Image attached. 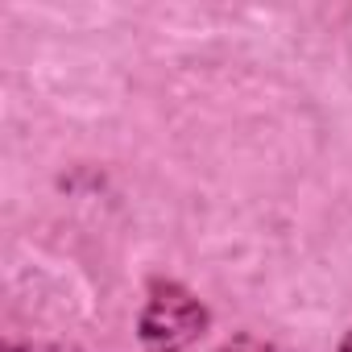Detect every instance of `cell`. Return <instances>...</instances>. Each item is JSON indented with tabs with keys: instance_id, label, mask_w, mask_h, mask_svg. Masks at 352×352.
<instances>
[{
	"instance_id": "3",
	"label": "cell",
	"mask_w": 352,
	"mask_h": 352,
	"mask_svg": "<svg viewBox=\"0 0 352 352\" xmlns=\"http://www.w3.org/2000/svg\"><path fill=\"white\" fill-rule=\"evenodd\" d=\"M5 352H79V348H25L17 340H5Z\"/></svg>"
},
{
	"instance_id": "2",
	"label": "cell",
	"mask_w": 352,
	"mask_h": 352,
	"mask_svg": "<svg viewBox=\"0 0 352 352\" xmlns=\"http://www.w3.org/2000/svg\"><path fill=\"white\" fill-rule=\"evenodd\" d=\"M216 352H290V348H278V344H265V340H253V336H241V340H228L224 348Z\"/></svg>"
},
{
	"instance_id": "1",
	"label": "cell",
	"mask_w": 352,
	"mask_h": 352,
	"mask_svg": "<svg viewBox=\"0 0 352 352\" xmlns=\"http://www.w3.org/2000/svg\"><path fill=\"white\" fill-rule=\"evenodd\" d=\"M212 331V307L179 278H153L137 311V340L145 352H191Z\"/></svg>"
},
{
	"instance_id": "4",
	"label": "cell",
	"mask_w": 352,
	"mask_h": 352,
	"mask_svg": "<svg viewBox=\"0 0 352 352\" xmlns=\"http://www.w3.org/2000/svg\"><path fill=\"white\" fill-rule=\"evenodd\" d=\"M340 352H352V327L344 331V340H340Z\"/></svg>"
}]
</instances>
